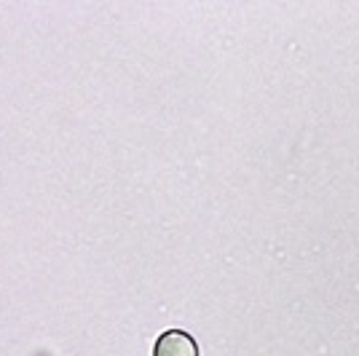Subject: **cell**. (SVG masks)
Returning a JSON list of instances; mask_svg holds the SVG:
<instances>
[{"label": "cell", "mask_w": 359, "mask_h": 356, "mask_svg": "<svg viewBox=\"0 0 359 356\" xmlns=\"http://www.w3.org/2000/svg\"><path fill=\"white\" fill-rule=\"evenodd\" d=\"M153 356H198V343L182 329H166L158 335Z\"/></svg>", "instance_id": "1"}]
</instances>
